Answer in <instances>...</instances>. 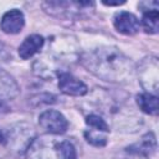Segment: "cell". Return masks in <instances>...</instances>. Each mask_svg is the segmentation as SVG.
<instances>
[{"instance_id":"cell-1","label":"cell","mask_w":159,"mask_h":159,"mask_svg":"<svg viewBox=\"0 0 159 159\" xmlns=\"http://www.w3.org/2000/svg\"><path fill=\"white\" fill-rule=\"evenodd\" d=\"M83 66L94 76L114 83H125L134 75V65L120 50L112 46L97 47L82 55Z\"/></svg>"},{"instance_id":"cell-2","label":"cell","mask_w":159,"mask_h":159,"mask_svg":"<svg viewBox=\"0 0 159 159\" xmlns=\"http://www.w3.org/2000/svg\"><path fill=\"white\" fill-rule=\"evenodd\" d=\"M27 159H76L73 144L65 139L39 137L26 148Z\"/></svg>"},{"instance_id":"cell-3","label":"cell","mask_w":159,"mask_h":159,"mask_svg":"<svg viewBox=\"0 0 159 159\" xmlns=\"http://www.w3.org/2000/svg\"><path fill=\"white\" fill-rule=\"evenodd\" d=\"M159 65L157 57H147L140 65L139 68V81L143 86V88L147 91V93L155 94L158 92V75Z\"/></svg>"},{"instance_id":"cell-4","label":"cell","mask_w":159,"mask_h":159,"mask_svg":"<svg viewBox=\"0 0 159 159\" xmlns=\"http://www.w3.org/2000/svg\"><path fill=\"white\" fill-rule=\"evenodd\" d=\"M39 124L45 132L53 135L63 134L68 128V122L65 116L55 109H48L41 113L39 117Z\"/></svg>"},{"instance_id":"cell-5","label":"cell","mask_w":159,"mask_h":159,"mask_svg":"<svg viewBox=\"0 0 159 159\" xmlns=\"http://www.w3.org/2000/svg\"><path fill=\"white\" fill-rule=\"evenodd\" d=\"M58 88L68 96H83L87 93V86L68 72L61 71L58 73Z\"/></svg>"},{"instance_id":"cell-6","label":"cell","mask_w":159,"mask_h":159,"mask_svg":"<svg viewBox=\"0 0 159 159\" xmlns=\"http://www.w3.org/2000/svg\"><path fill=\"white\" fill-rule=\"evenodd\" d=\"M116 30L123 35H134L139 31V20L135 15L128 11H119L113 17Z\"/></svg>"},{"instance_id":"cell-7","label":"cell","mask_w":159,"mask_h":159,"mask_svg":"<svg viewBox=\"0 0 159 159\" xmlns=\"http://www.w3.org/2000/svg\"><path fill=\"white\" fill-rule=\"evenodd\" d=\"M24 25H25L24 14L17 9H12L5 12L0 21V29L5 34H10V35L19 34L22 30Z\"/></svg>"},{"instance_id":"cell-8","label":"cell","mask_w":159,"mask_h":159,"mask_svg":"<svg viewBox=\"0 0 159 159\" xmlns=\"http://www.w3.org/2000/svg\"><path fill=\"white\" fill-rule=\"evenodd\" d=\"M20 93V87L15 78L0 67V103L14 99Z\"/></svg>"},{"instance_id":"cell-9","label":"cell","mask_w":159,"mask_h":159,"mask_svg":"<svg viewBox=\"0 0 159 159\" xmlns=\"http://www.w3.org/2000/svg\"><path fill=\"white\" fill-rule=\"evenodd\" d=\"M45 43V40L41 35H37V34H34V35H30L27 36L22 43L20 45L19 47V55L22 60H27L30 57H32L36 52H39L42 46Z\"/></svg>"},{"instance_id":"cell-10","label":"cell","mask_w":159,"mask_h":159,"mask_svg":"<svg viewBox=\"0 0 159 159\" xmlns=\"http://www.w3.org/2000/svg\"><path fill=\"white\" fill-rule=\"evenodd\" d=\"M137 103L139 108L150 116L158 114V96L150 93H140L137 96Z\"/></svg>"},{"instance_id":"cell-11","label":"cell","mask_w":159,"mask_h":159,"mask_svg":"<svg viewBox=\"0 0 159 159\" xmlns=\"http://www.w3.org/2000/svg\"><path fill=\"white\" fill-rule=\"evenodd\" d=\"M129 149L134 150V152H138L143 155H149L150 153H154L155 149H157V140H155V137L153 133H149L147 135H144L139 143L132 145V147H128Z\"/></svg>"},{"instance_id":"cell-12","label":"cell","mask_w":159,"mask_h":159,"mask_svg":"<svg viewBox=\"0 0 159 159\" xmlns=\"http://www.w3.org/2000/svg\"><path fill=\"white\" fill-rule=\"evenodd\" d=\"M142 25L145 32L157 34L159 30V12L158 10H147L143 12Z\"/></svg>"},{"instance_id":"cell-13","label":"cell","mask_w":159,"mask_h":159,"mask_svg":"<svg viewBox=\"0 0 159 159\" xmlns=\"http://www.w3.org/2000/svg\"><path fill=\"white\" fill-rule=\"evenodd\" d=\"M86 124L89 125V128H92L94 130H99V132H104V133H107L109 130L107 122L101 116L94 114V113L86 117Z\"/></svg>"},{"instance_id":"cell-14","label":"cell","mask_w":159,"mask_h":159,"mask_svg":"<svg viewBox=\"0 0 159 159\" xmlns=\"http://www.w3.org/2000/svg\"><path fill=\"white\" fill-rule=\"evenodd\" d=\"M102 132L99 130H94V129H91V130H86L84 132V138L86 140L92 144V145H96V147H104L107 144V137L106 135H102L101 134Z\"/></svg>"},{"instance_id":"cell-15","label":"cell","mask_w":159,"mask_h":159,"mask_svg":"<svg viewBox=\"0 0 159 159\" xmlns=\"http://www.w3.org/2000/svg\"><path fill=\"white\" fill-rule=\"evenodd\" d=\"M118 159H148V158H147V155H143V154H140L138 152H134V150L127 148L124 154L120 155Z\"/></svg>"},{"instance_id":"cell-16","label":"cell","mask_w":159,"mask_h":159,"mask_svg":"<svg viewBox=\"0 0 159 159\" xmlns=\"http://www.w3.org/2000/svg\"><path fill=\"white\" fill-rule=\"evenodd\" d=\"M104 5H108V6H114V5H123L125 4V1H102Z\"/></svg>"}]
</instances>
